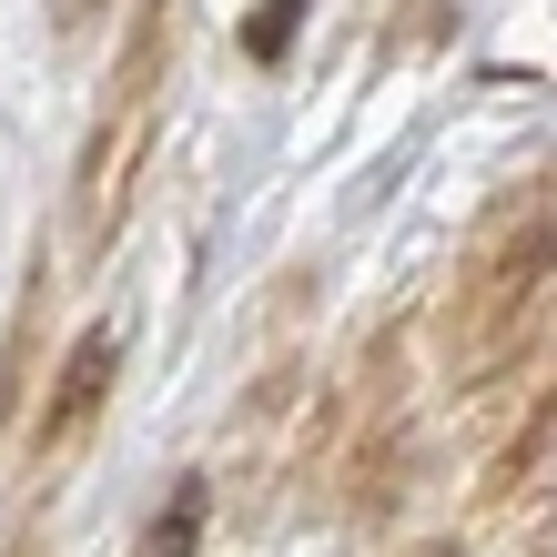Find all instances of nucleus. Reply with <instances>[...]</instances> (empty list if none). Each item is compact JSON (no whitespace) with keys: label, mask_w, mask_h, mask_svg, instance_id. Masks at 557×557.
<instances>
[{"label":"nucleus","mask_w":557,"mask_h":557,"mask_svg":"<svg viewBox=\"0 0 557 557\" xmlns=\"http://www.w3.org/2000/svg\"><path fill=\"white\" fill-rule=\"evenodd\" d=\"M547 294H557V173H528L476 213L467 264H456V385L467 396H497L528 366Z\"/></svg>","instance_id":"1"},{"label":"nucleus","mask_w":557,"mask_h":557,"mask_svg":"<svg viewBox=\"0 0 557 557\" xmlns=\"http://www.w3.org/2000/svg\"><path fill=\"white\" fill-rule=\"evenodd\" d=\"M112 385H122V335L91 324V335H72V355L51 366V396H41V416H30V467H41V476H61L91 436H102Z\"/></svg>","instance_id":"3"},{"label":"nucleus","mask_w":557,"mask_h":557,"mask_svg":"<svg viewBox=\"0 0 557 557\" xmlns=\"http://www.w3.org/2000/svg\"><path fill=\"white\" fill-rule=\"evenodd\" d=\"M183 528H203V486H183V497L152 517V557H183Z\"/></svg>","instance_id":"4"},{"label":"nucleus","mask_w":557,"mask_h":557,"mask_svg":"<svg viewBox=\"0 0 557 557\" xmlns=\"http://www.w3.org/2000/svg\"><path fill=\"white\" fill-rule=\"evenodd\" d=\"M51 21H61V30H72V41H91V30H102V21H112V0H51Z\"/></svg>","instance_id":"5"},{"label":"nucleus","mask_w":557,"mask_h":557,"mask_svg":"<svg viewBox=\"0 0 557 557\" xmlns=\"http://www.w3.org/2000/svg\"><path fill=\"white\" fill-rule=\"evenodd\" d=\"M162 102H173V0H143L133 30L112 51V82H102V112L82 133L72 162V253H112V234L133 223V193H143V162L162 143Z\"/></svg>","instance_id":"2"}]
</instances>
